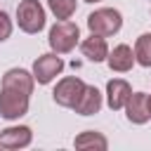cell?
Instances as JSON below:
<instances>
[{"instance_id": "1", "label": "cell", "mask_w": 151, "mask_h": 151, "mask_svg": "<svg viewBox=\"0 0 151 151\" xmlns=\"http://www.w3.org/2000/svg\"><path fill=\"white\" fill-rule=\"evenodd\" d=\"M33 73L24 68H9L2 76L0 85V116L7 120H17L28 111V99L33 92Z\"/></svg>"}, {"instance_id": "2", "label": "cell", "mask_w": 151, "mask_h": 151, "mask_svg": "<svg viewBox=\"0 0 151 151\" xmlns=\"http://www.w3.org/2000/svg\"><path fill=\"white\" fill-rule=\"evenodd\" d=\"M78 38H80V28H78V24H73V21H68V19H59V21L50 28V47H52L57 54L71 52V50L78 45Z\"/></svg>"}, {"instance_id": "3", "label": "cell", "mask_w": 151, "mask_h": 151, "mask_svg": "<svg viewBox=\"0 0 151 151\" xmlns=\"http://www.w3.org/2000/svg\"><path fill=\"white\" fill-rule=\"evenodd\" d=\"M120 26H123V17L113 7H101V9H97L87 17V28L97 35H104V38L118 33Z\"/></svg>"}, {"instance_id": "4", "label": "cell", "mask_w": 151, "mask_h": 151, "mask_svg": "<svg viewBox=\"0 0 151 151\" xmlns=\"http://www.w3.org/2000/svg\"><path fill=\"white\" fill-rule=\"evenodd\" d=\"M19 28L26 33H38L45 28V9L38 0H21L17 7Z\"/></svg>"}, {"instance_id": "5", "label": "cell", "mask_w": 151, "mask_h": 151, "mask_svg": "<svg viewBox=\"0 0 151 151\" xmlns=\"http://www.w3.org/2000/svg\"><path fill=\"white\" fill-rule=\"evenodd\" d=\"M85 87H87V85H85L80 78L68 76V78H64V80H59V83H57V87H54L52 97H54V101H57L59 106L76 109V104L80 101V97H83Z\"/></svg>"}, {"instance_id": "6", "label": "cell", "mask_w": 151, "mask_h": 151, "mask_svg": "<svg viewBox=\"0 0 151 151\" xmlns=\"http://www.w3.org/2000/svg\"><path fill=\"white\" fill-rule=\"evenodd\" d=\"M61 68H64V59L57 57V52L54 54H42L33 61V78L40 85H47L61 73Z\"/></svg>"}, {"instance_id": "7", "label": "cell", "mask_w": 151, "mask_h": 151, "mask_svg": "<svg viewBox=\"0 0 151 151\" xmlns=\"http://www.w3.org/2000/svg\"><path fill=\"white\" fill-rule=\"evenodd\" d=\"M125 111H127V120L134 123V125H144L151 113H149V94L144 92H134L130 94L127 104H125Z\"/></svg>"}, {"instance_id": "8", "label": "cell", "mask_w": 151, "mask_h": 151, "mask_svg": "<svg viewBox=\"0 0 151 151\" xmlns=\"http://www.w3.org/2000/svg\"><path fill=\"white\" fill-rule=\"evenodd\" d=\"M31 127L26 125H14V127H5L0 132V146L2 149H21L31 144Z\"/></svg>"}, {"instance_id": "9", "label": "cell", "mask_w": 151, "mask_h": 151, "mask_svg": "<svg viewBox=\"0 0 151 151\" xmlns=\"http://www.w3.org/2000/svg\"><path fill=\"white\" fill-rule=\"evenodd\" d=\"M130 94H132V90H130V85H127L125 80L113 78V80L106 83V99H109V106H111L113 111H120V109L127 104Z\"/></svg>"}, {"instance_id": "10", "label": "cell", "mask_w": 151, "mask_h": 151, "mask_svg": "<svg viewBox=\"0 0 151 151\" xmlns=\"http://www.w3.org/2000/svg\"><path fill=\"white\" fill-rule=\"evenodd\" d=\"M80 50H83V54H85L90 61H94V64H99V61H104V59L109 57V45H106L104 35H97V33H92L90 38H85L83 45H80Z\"/></svg>"}, {"instance_id": "11", "label": "cell", "mask_w": 151, "mask_h": 151, "mask_svg": "<svg viewBox=\"0 0 151 151\" xmlns=\"http://www.w3.org/2000/svg\"><path fill=\"white\" fill-rule=\"evenodd\" d=\"M106 61H109V68H111V71L125 73V71H130L132 64H134V52H132L127 45H116L113 52H109Z\"/></svg>"}, {"instance_id": "12", "label": "cell", "mask_w": 151, "mask_h": 151, "mask_svg": "<svg viewBox=\"0 0 151 151\" xmlns=\"http://www.w3.org/2000/svg\"><path fill=\"white\" fill-rule=\"evenodd\" d=\"M99 109H101V92H99L94 85H87L85 92H83V97H80V101L76 104V113H80V116H92V113H97Z\"/></svg>"}, {"instance_id": "13", "label": "cell", "mask_w": 151, "mask_h": 151, "mask_svg": "<svg viewBox=\"0 0 151 151\" xmlns=\"http://www.w3.org/2000/svg\"><path fill=\"white\" fill-rule=\"evenodd\" d=\"M106 146H109L106 137H104L101 132H94V130L80 132V134L76 137V149H99V151H104Z\"/></svg>"}, {"instance_id": "14", "label": "cell", "mask_w": 151, "mask_h": 151, "mask_svg": "<svg viewBox=\"0 0 151 151\" xmlns=\"http://www.w3.org/2000/svg\"><path fill=\"white\" fill-rule=\"evenodd\" d=\"M134 59L142 66H151V33H142L134 42Z\"/></svg>"}, {"instance_id": "15", "label": "cell", "mask_w": 151, "mask_h": 151, "mask_svg": "<svg viewBox=\"0 0 151 151\" xmlns=\"http://www.w3.org/2000/svg\"><path fill=\"white\" fill-rule=\"evenodd\" d=\"M47 5L57 19H71L76 12V0H47Z\"/></svg>"}, {"instance_id": "16", "label": "cell", "mask_w": 151, "mask_h": 151, "mask_svg": "<svg viewBox=\"0 0 151 151\" xmlns=\"http://www.w3.org/2000/svg\"><path fill=\"white\" fill-rule=\"evenodd\" d=\"M9 33H12V21H9V17L5 12H0V42L7 40Z\"/></svg>"}, {"instance_id": "17", "label": "cell", "mask_w": 151, "mask_h": 151, "mask_svg": "<svg viewBox=\"0 0 151 151\" xmlns=\"http://www.w3.org/2000/svg\"><path fill=\"white\" fill-rule=\"evenodd\" d=\"M149 113H151V94H149Z\"/></svg>"}, {"instance_id": "18", "label": "cell", "mask_w": 151, "mask_h": 151, "mask_svg": "<svg viewBox=\"0 0 151 151\" xmlns=\"http://www.w3.org/2000/svg\"><path fill=\"white\" fill-rule=\"evenodd\" d=\"M85 2H99V0H85Z\"/></svg>"}]
</instances>
